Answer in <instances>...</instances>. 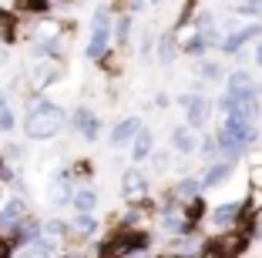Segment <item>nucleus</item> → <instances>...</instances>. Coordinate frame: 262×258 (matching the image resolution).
Instances as JSON below:
<instances>
[{
  "label": "nucleus",
  "mask_w": 262,
  "mask_h": 258,
  "mask_svg": "<svg viewBox=\"0 0 262 258\" xmlns=\"http://www.w3.org/2000/svg\"><path fill=\"white\" fill-rule=\"evenodd\" d=\"M232 175H235V165H229V161H212V165L202 171V191L222 188L225 181H232Z\"/></svg>",
  "instance_id": "nucleus-11"
},
{
  "label": "nucleus",
  "mask_w": 262,
  "mask_h": 258,
  "mask_svg": "<svg viewBox=\"0 0 262 258\" xmlns=\"http://www.w3.org/2000/svg\"><path fill=\"white\" fill-rule=\"evenodd\" d=\"M17 34H20L17 31V14L0 7V44H14Z\"/></svg>",
  "instance_id": "nucleus-23"
},
{
  "label": "nucleus",
  "mask_w": 262,
  "mask_h": 258,
  "mask_svg": "<svg viewBox=\"0 0 262 258\" xmlns=\"http://www.w3.org/2000/svg\"><path fill=\"white\" fill-rule=\"evenodd\" d=\"M225 94L235 101H246V98H259V87H255L252 74H246V71H232L229 77H225Z\"/></svg>",
  "instance_id": "nucleus-9"
},
{
  "label": "nucleus",
  "mask_w": 262,
  "mask_h": 258,
  "mask_svg": "<svg viewBox=\"0 0 262 258\" xmlns=\"http://www.w3.org/2000/svg\"><path fill=\"white\" fill-rule=\"evenodd\" d=\"M232 14H239V17H262V0H239V4L232 7Z\"/></svg>",
  "instance_id": "nucleus-26"
},
{
  "label": "nucleus",
  "mask_w": 262,
  "mask_h": 258,
  "mask_svg": "<svg viewBox=\"0 0 262 258\" xmlns=\"http://www.w3.org/2000/svg\"><path fill=\"white\" fill-rule=\"evenodd\" d=\"M178 107L185 111V124L192 131H202L208 124V118H212V111H215V101H208L205 94H195V91H188V94H182L178 98Z\"/></svg>",
  "instance_id": "nucleus-4"
},
{
  "label": "nucleus",
  "mask_w": 262,
  "mask_h": 258,
  "mask_svg": "<svg viewBox=\"0 0 262 258\" xmlns=\"http://www.w3.org/2000/svg\"><path fill=\"white\" fill-rule=\"evenodd\" d=\"M148 161L155 165V171H168V168H171V151H155Z\"/></svg>",
  "instance_id": "nucleus-29"
},
{
  "label": "nucleus",
  "mask_w": 262,
  "mask_h": 258,
  "mask_svg": "<svg viewBox=\"0 0 262 258\" xmlns=\"http://www.w3.org/2000/svg\"><path fill=\"white\" fill-rule=\"evenodd\" d=\"M168 104H171V98H168L165 91H158V94H155V104H151V107H168Z\"/></svg>",
  "instance_id": "nucleus-31"
},
{
  "label": "nucleus",
  "mask_w": 262,
  "mask_h": 258,
  "mask_svg": "<svg viewBox=\"0 0 262 258\" xmlns=\"http://www.w3.org/2000/svg\"><path fill=\"white\" fill-rule=\"evenodd\" d=\"M64 4H68V0H64Z\"/></svg>",
  "instance_id": "nucleus-36"
},
{
  "label": "nucleus",
  "mask_w": 262,
  "mask_h": 258,
  "mask_svg": "<svg viewBox=\"0 0 262 258\" xmlns=\"http://www.w3.org/2000/svg\"><path fill=\"white\" fill-rule=\"evenodd\" d=\"M128 148H131V154H128L131 161H148L155 154V134H151V128H141Z\"/></svg>",
  "instance_id": "nucleus-16"
},
{
  "label": "nucleus",
  "mask_w": 262,
  "mask_h": 258,
  "mask_svg": "<svg viewBox=\"0 0 262 258\" xmlns=\"http://www.w3.org/2000/svg\"><path fill=\"white\" fill-rule=\"evenodd\" d=\"M74 198V178H71V168H57L54 178H51V188H47V201L54 208L61 205H71Z\"/></svg>",
  "instance_id": "nucleus-7"
},
{
  "label": "nucleus",
  "mask_w": 262,
  "mask_h": 258,
  "mask_svg": "<svg viewBox=\"0 0 262 258\" xmlns=\"http://www.w3.org/2000/svg\"><path fill=\"white\" fill-rule=\"evenodd\" d=\"M259 37H262V24H246V27H235V31L225 34L222 44H219V51H222L225 57H235L249 40H259Z\"/></svg>",
  "instance_id": "nucleus-6"
},
{
  "label": "nucleus",
  "mask_w": 262,
  "mask_h": 258,
  "mask_svg": "<svg viewBox=\"0 0 262 258\" xmlns=\"http://www.w3.org/2000/svg\"><path fill=\"white\" fill-rule=\"evenodd\" d=\"M0 198H4V181H0Z\"/></svg>",
  "instance_id": "nucleus-35"
},
{
  "label": "nucleus",
  "mask_w": 262,
  "mask_h": 258,
  "mask_svg": "<svg viewBox=\"0 0 262 258\" xmlns=\"http://www.w3.org/2000/svg\"><path fill=\"white\" fill-rule=\"evenodd\" d=\"M71 221H64V218H47V221H40V238L44 242H51V245H64V242H71Z\"/></svg>",
  "instance_id": "nucleus-14"
},
{
  "label": "nucleus",
  "mask_w": 262,
  "mask_h": 258,
  "mask_svg": "<svg viewBox=\"0 0 262 258\" xmlns=\"http://www.w3.org/2000/svg\"><path fill=\"white\" fill-rule=\"evenodd\" d=\"M145 4H148V0H128V10H131V14H135V10H141V7H145Z\"/></svg>",
  "instance_id": "nucleus-32"
},
{
  "label": "nucleus",
  "mask_w": 262,
  "mask_h": 258,
  "mask_svg": "<svg viewBox=\"0 0 262 258\" xmlns=\"http://www.w3.org/2000/svg\"><path fill=\"white\" fill-rule=\"evenodd\" d=\"M252 61H255V64H259V67H262V40H259V44H255V54H252Z\"/></svg>",
  "instance_id": "nucleus-33"
},
{
  "label": "nucleus",
  "mask_w": 262,
  "mask_h": 258,
  "mask_svg": "<svg viewBox=\"0 0 262 258\" xmlns=\"http://www.w3.org/2000/svg\"><path fill=\"white\" fill-rule=\"evenodd\" d=\"M171 258H175V255H171Z\"/></svg>",
  "instance_id": "nucleus-37"
},
{
  "label": "nucleus",
  "mask_w": 262,
  "mask_h": 258,
  "mask_svg": "<svg viewBox=\"0 0 262 258\" xmlns=\"http://www.w3.org/2000/svg\"><path fill=\"white\" fill-rule=\"evenodd\" d=\"M64 74V64L61 61H51V57H34V67H31V91H44L51 87L54 81H61Z\"/></svg>",
  "instance_id": "nucleus-5"
},
{
  "label": "nucleus",
  "mask_w": 262,
  "mask_h": 258,
  "mask_svg": "<svg viewBox=\"0 0 262 258\" xmlns=\"http://www.w3.org/2000/svg\"><path fill=\"white\" fill-rule=\"evenodd\" d=\"M98 218L94 215H84V212H74V218H71V231H74L77 238H84V242H91L94 235H98Z\"/></svg>",
  "instance_id": "nucleus-17"
},
{
  "label": "nucleus",
  "mask_w": 262,
  "mask_h": 258,
  "mask_svg": "<svg viewBox=\"0 0 262 258\" xmlns=\"http://www.w3.org/2000/svg\"><path fill=\"white\" fill-rule=\"evenodd\" d=\"M249 188H262V161L249 168Z\"/></svg>",
  "instance_id": "nucleus-30"
},
{
  "label": "nucleus",
  "mask_w": 262,
  "mask_h": 258,
  "mask_svg": "<svg viewBox=\"0 0 262 258\" xmlns=\"http://www.w3.org/2000/svg\"><path fill=\"white\" fill-rule=\"evenodd\" d=\"M64 124H68V118L61 107L47 98H37L24 114V137L27 141H51L64 131Z\"/></svg>",
  "instance_id": "nucleus-1"
},
{
  "label": "nucleus",
  "mask_w": 262,
  "mask_h": 258,
  "mask_svg": "<svg viewBox=\"0 0 262 258\" xmlns=\"http://www.w3.org/2000/svg\"><path fill=\"white\" fill-rule=\"evenodd\" d=\"M14 258H54V245L40 238V242H31L24 248H14Z\"/></svg>",
  "instance_id": "nucleus-21"
},
{
  "label": "nucleus",
  "mask_w": 262,
  "mask_h": 258,
  "mask_svg": "<svg viewBox=\"0 0 262 258\" xmlns=\"http://www.w3.org/2000/svg\"><path fill=\"white\" fill-rule=\"evenodd\" d=\"M171 151L182 154V158H192V154H199V137H195V131L188 128V124H178V128H171Z\"/></svg>",
  "instance_id": "nucleus-12"
},
{
  "label": "nucleus",
  "mask_w": 262,
  "mask_h": 258,
  "mask_svg": "<svg viewBox=\"0 0 262 258\" xmlns=\"http://www.w3.org/2000/svg\"><path fill=\"white\" fill-rule=\"evenodd\" d=\"M141 128H145V124H141L138 114H131V118H121V121L115 124V131L108 134V145H111V148H124V145H131V141H135V134H138Z\"/></svg>",
  "instance_id": "nucleus-10"
},
{
  "label": "nucleus",
  "mask_w": 262,
  "mask_h": 258,
  "mask_svg": "<svg viewBox=\"0 0 262 258\" xmlns=\"http://www.w3.org/2000/svg\"><path fill=\"white\" fill-rule=\"evenodd\" d=\"M71 128L81 131V137H84V141H98V137H101V118L88 104H77L74 114H71Z\"/></svg>",
  "instance_id": "nucleus-8"
},
{
  "label": "nucleus",
  "mask_w": 262,
  "mask_h": 258,
  "mask_svg": "<svg viewBox=\"0 0 262 258\" xmlns=\"http://www.w3.org/2000/svg\"><path fill=\"white\" fill-rule=\"evenodd\" d=\"M115 44H118V51H124L131 44V14H121L115 20Z\"/></svg>",
  "instance_id": "nucleus-24"
},
{
  "label": "nucleus",
  "mask_w": 262,
  "mask_h": 258,
  "mask_svg": "<svg viewBox=\"0 0 262 258\" xmlns=\"http://www.w3.org/2000/svg\"><path fill=\"white\" fill-rule=\"evenodd\" d=\"M202 195V178H182V181H175V188H171V198H175L178 205H185V201H192V198Z\"/></svg>",
  "instance_id": "nucleus-18"
},
{
  "label": "nucleus",
  "mask_w": 262,
  "mask_h": 258,
  "mask_svg": "<svg viewBox=\"0 0 262 258\" xmlns=\"http://www.w3.org/2000/svg\"><path fill=\"white\" fill-rule=\"evenodd\" d=\"M71 208H74V212H84V215H94L98 212V191L94 188H74Z\"/></svg>",
  "instance_id": "nucleus-19"
},
{
  "label": "nucleus",
  "mask_w": 262,
  "mask_h": 258,
  "mask_svg": "<svg viewBox=\"0 0 262 258\" xmlns=\"http://www.w3.org/2000/svg\"><path fill=\"white\" fill-rule=\"evenodd\" d=\"M151 245V235L141 231V228H121L115 231L111 238L98 245V258H128V255H138Z\"/></svg>",
  "instance_id": "nucleus-2"
},
{
  "label": "nucleus",
  "mask_w": 262,
  "mask_h": 258,
  "mask_svg": "<svg viewBox=\"0 0 262 258\" xmlns=\"http://www.w3.org/2000/svg\"><path fill=\"white\" fill-rule=\"evenodd\" d=\"M14 128H17L14 107H4V111H0V134H7V131H14Z\"/></svg>",
  "instance_id": "nucleus-27"
},
{
  "label": "nucleus",
  "mask_w": 262,
  "mask_h": 258,
  "mask_svg": "<svg viewBox=\"0 0 262 258\" xmlns=\"http://www.w3.org/2000/svg\"><path fill=\"white\" fill-rule=\"evenodd\" d=\"M195 74L202 77V81H225V67L219 61H208V57H199V64H195Z\"/></svg>",
  "instance_id": "nucleus-22"
},
{
  "label": "nucleus",
  "mask_w": 262,
  "mask_h": 258,
  "mask_svg": "<svg viewBox=\"0 0 262 258\" xmlns=\"http://www.w3.org/2000/svg\"><path fill=\"white\" fill-rule=\"evenodd\" d=\"M155 51H158V64H171L178 57V44H175V31H162L158 34V47H155Z\"/></svg>",
  "instance_id": "nucleus-20"
},
{
  "label": "nucleus",
  "mask_w": 262,
  "mask_h": 258,
  "mask_svg": "<svg viewBox=\"0 0 262 258\" xmlns=\"http://www.w3.org/2000/svg\"><path fill=\"white\" fill-rule=\"evenodd\" d=\"M4 107H10V101H7V91L0 87V111H4Z\"/></svg>",
  "instance_id": "nucleus-34"
},
{
  "label": "nucleus",
  "mask_w": 262,
  "mask_h": 258,
  "mask_svg": "<svg viewBox=\"0 0 262 258\" xmlns=\"http://www.w3.org/2000/svg\"><path fill=\"white\" fill-rule=\"evenodd\" d=\"M27 215H31V208H27V201H24L20 195H17V198H10L7 205L0 208V231H7L10 225H17V221H24Z\"/></svg>",
  "instance_id": "nucleus-15"
},
{
  "label": "nucleus",
  "mask_w": 262,
  "mask_h": 258,
  "mask_svg": "<svg viewBox=\"0 0 262 258\" xmlns=\"http://www.w3.org/2000/svg\"><path fill=\"white\" fill-rule=\"evenodd\" d=\"M108 54H111V14H108V7L101 4V7L94 10V20H91V40H88L84 57H88V61H104Z\"/></svg>",
  "instance_id": "nucleus-3"
},
{
  "label": "nucleus",
  "mask_w": 262,
  "mask_h": 258,
  "mask_svg": "<svg viewBox=\"0 0 262 258\" xmlns=\"http://www.w3.org/2000/svg\"><path fill=\"white\" fill-rule=\"evenodd\" d=\"M4 158L17 165V161H24V158H27V148H24V145H17V141H10V145L4 148Z\"/></svg>",
  "instance_id": "nucleus-28"
},
{
  "label": "nucleus",
  "mask_w": 262,
  "mask_h": 258,
  "mask_svg": "<svg viewBox=\"0 0 262 258\" xmlns=\"http://www.w3.org/2000/svg\"><path fill=\"white\" fill-rule=\"evenodd\" d=\"M51 0H14V14H47Z\"/></svg>",
  "instance_id": "nucleus-25"
},
{
  "label": "nucleus",
  "mask_w": 262,
  "mask_h": 258,
  "mask_svg": "<svg viewBox=\"0 0 262 258\" xmlns=\"http://www.w3.org/2000/svg\"><path fill=\"white\" fill-rule=\"evenodd\" d=\"M121 195L131 198V201L148 198V178L141 175V171H135V168H128V171L121 175Z\"/></svg>",
  "instance_id": "nucleus-13"
}]
</instances>
